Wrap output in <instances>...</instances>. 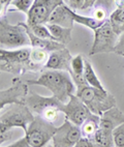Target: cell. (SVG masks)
I'll return each mask as SVG.
<instances>
[{"instance_id": "21", "label": "cell", "mask_w": 124, "mask_h": 147, "mask_svg": "<svg viewBox=\"0 0 124 147\" xmlns=\"http://www.w3.org/2000/svg\"><path fill=\"white\" fill-rule=\"evenodd\" d=\"M109 21L118 35L124 32V8H117L110 15Z\"/></svg>"}, {"instance_id": "23", "label": "cell", "mask_w": 124, "mask_h": 147, "mask_svg": "<svg viewBox=\"0 0 124 147\" xmlns=\"http://www.w3.org/2000/svg\"><path fill=\"white\" fill-rule=\"evenodd\" d=\"M70 15L72 16V18H74V22H77V23H79V24H82L84 26L92 29L93 31L96 30L97 28H99V27H101L103 24L107 22V21H105V22L97 21L96 19L92 18V17H86V16H82V15H78V13L72 11V9H70Z\"/></svg>"}, {"instance_id": "28", "label": "cell", "mask_w": 124, "mask_h": 147, "mask_svg": "<svg viewBox=\"0 0 124 147\" xmlns=\"http://www.w3.org/2000/svg\"><path fill=\"white\" fill-rule=\"evenodd\" d=\"M63 1L65 5H67L70 9L74 11L77 9H82L85 0H63Z\"/></svg>"}, {"instance_id": "12", "label": "cell", "mask_w": 124, "mask_h": 147, "mask_svg": "<svg viewBox=\"0 0 124 147\" xmlns=\"http://www.w3.org/2000/svg\"><path fill=\"white\" fill-rule=\"evenodd\" d=\"M61 112L65 115L66 119L78 126L82 125L85 120L92 114L83 100L77 96V94H74L68 102L63 104L61 107Z\"/></svg>"}, {"instance_id": "24", "label": "cell", "mask_w": 124, "mask_h": 147, "mask_svg": "<svg viewBox=\"0 0 124 147\" xmlns=\"http://www.w3.org/2000/svg\"><path fill=\"white\" fill-rule=\"evenodd\" d=\"M28 27H29L30 30H31L37 37H40V38H44V40H56L53 35L51 34L50 30L46 26V24H38V25H33V26H29V25H28ZM56 42H57V40H56Z\"/></svg>"}, {"instance_id": "18", "label": "cell", "mask_w": 124, "mask_h": 147, "mask_svg": "<svg viewBox=\"0 0 124 147\" xmlns=\"http://www.w3.org/2000/svg\"><path fill=\"white\" fill-rule=\"evenodd\" d=\"M101 126V116L96 114H91L85 122L80 126L82 131V136L88 139H93Z\"/></svg>"}, {"instance_id": "25", "label": "cell", "mask_w": 124, "mask_h": 147, "mask_svg": "<svg viewBox=\"0 0 124 147\" xmlns=\"http://www.w3.org/2000/svg\"><path fill=\"white\" fill-rule=\"evenodd\" d=\"M35 0H13L11 6L13 8L9 9L11 11H22V13H28V11H30L31 6L33 5Z\"/></svg>"}, {"instance_id": "31", "label": "cell", "mask_w": 124, "mask_h": 147, "mask_svg": "<svg viewBox=\"0 0 124 147\" xmlns=\"http://www.w3.org/2000/svg\"><path fill=\"white\" fill-rule=\"evenodd\" d=\"M1 147H31V145L28 143L26 137L24 136L23 138L17 140L16 142H13V144L7 145V146H1Z\"/></svg>"}, {"instance_id": "26", "label": "cell", "mask_w": 124, "mask_h": 147, "mask_svg": "<svg viewBox=\"0 0 124 147\" xmlns=\"http://www.w3.org/2000/svg\"><path fill=\"white\" fill-rule=\"evenodd\" d=\"M115 147H124V122L113 131Z\"/></svg>"}, {"instance_id": "36", "label": "cell", "mask_w": 124, "mask_h": 147, "mask_svg": "<svg viewBox=\"0 0 124 147\" xmlns=\"http://www.w3.org/2000/svg\"><path fill=\"white\" fill-rule=\"evenodd\" d=\"M123 56H124V55H123Z\"/></svg>"}, {"instance_id": "1", "label": "cell", "mask_w": 124, "mask_h": 147, "mask_svg": "<svg viewBox=\"0 0 124 147\" xmlns=\"http://www.w3.org/2000/svg\"><path fill=\"white\" fill-rule=\"evenodd\" d=\"M28 85H40L49 89L61 102L66 104L70 97L77 93L76 84L70 74L65 71L46 69L36 79L27 80Z\"/></svg>"}, {"instance_id": "35", "label": "cell", "mask_w": 124, "mask_h": 147, "mask_svg": "<svg viewBox=\"0 0 124 147\" xmlns=\"http://www.w3.org/2000/svg\"><path fill=\"white\" fill-rule=\"evenodd\" d=\"M47 147H55V146H54L53 144H48V145H47Z\"/></svg>"}, {"instance_id": "3", "label": "cell", "mask_w": 124, "mask_h": 147, "mask_svg": "<svg viewBox=\"0 0 124 147\" xmlns=\"http://www.w3.org/2000/svg\"><path fill=\"white\" fill-rule=\"evenodd\" d=\"M34 117L31 110L25 104L6 106L0 112V133H5L13 127H20L26 133Z\"/></svg>"}, {"instance_id": "16", "label": "cell", "mask_w": 124, "mask_h": 147, "mask_svg": "<svg viewBox=\"0 0 124 147\" xmlns=\"http://www.w3.org/2000/svg\"><path fill=\"white\" fill-rule=\"evenodd\" d=\"M74 23V20L70 15V8L65 4L58 6L48 20V24H55L65 28H72Z\"/></svg>"}, {"instance_id": "32", "label": "cell", "mask_w": 124, "mask_h": 147, "mask_svg": "<svg viewBox=\"0 0 124 147\" xmlns=\"http://www.w3.org/2000/svg\"><path fill=\"white\" fill-rule=\"evenodd\" d=\"M13 0H0V6H1V17L6 16L5 13L7 11L8 6L11 5Z\"/></svg>"}, {"instance_id": "20", "label": "cell", "mask_w": 124, "mask_h": 147, "mask_svg": "<svg viewBox=\"0 0 124 147\" xmlns=\"http://www.w3.org/2000/svg\"><path fill=\"white\" fill-rule=\"evenodd\" d=\"M49 52L42 50L40 48H31V54H30V61L34 67L35 71H40L42 68H45L46 64L49 59Z\"/></svg>"}, {"instance_id": "19", "label": "cell", "mask_w": 124, "mask_h": 147, "mask_svg": "<svg viewBox=\"0 0 124 147\" xmlns=\"http://www.w3.org/2000/svg\"><path fill=\"white\" fill-rule=\"evenodd\" d=\"M46 26L50 30L51 34L54 36L57 42L66 46L71 42V30L72 28H65V27L55 25V24H46Z\"/></svg>"}, {"instance_id": "15", "label": "cell", "mask_w": 124, "mask_h": 147, "mask_svg": "<svg viewBox=\"0 0 124 147\" xmlns=\"http://www.w3.org/2000/svg\"><path fill=\"white\" fill-rule=\"evenodd\" d=\"M21 24L25 27V29H26L27 33H28V36H29V38H30V42H31L32 48H40V49H42V50H46L51 53V52H54V51H58V50H61V49H64V48L66 47L63 44L56 42V40H44V38L37 37L29 29L28 24L24 23V22H21Z\"/></svg>"}, {"instance_id": "5", "label": "cell", "mask_w": 124, "mask_h": 147, "mask_svg": "<svg viewBox=\"0 0 124 147\" xmlns=\"http://www.w3.org/2000/svg\"><path fill=\"white\" fill-rule=\"evenodd\" d=\"M25 105L31 110L32 113L40 116L49 122L53 123L61 112L63 102L56 96H42L34 92H29L25 98Z\"/></svg>"}, {"instance_id": "27", "label": "cell", "mask_w": 124, "mask_h": 147, "mask_svg": "<svg viewBox=\"0 0 124 147\" xmlns=\"http://www.w3.org/2000/svg\"><path fill=\"white\" fill-rule=\"evenodd\" d=\"M92 18L96 19L97 21L105 22L107 21V11L103 7H99V6H95L94 11H93V17Z\"/></svg>"}, {"instance_id": "8", "label": "cell", "mask_w": 124, "mask_h": 147, "mask_svg": "<svg viewBox=\"0 0 124 147\" xmlns=\"http://www.w3.org/2000/svg\"><path fill=\"white\" fill-rule=\"evenodd\" d=\"M119 35L114 31L109 20L103 26L94 30V42L91 47L89 55H95L101 53L115 52Z\"/></svg>"}, {"instance_id": "30", "label": "cell", "mask_w": 124, "mask_h": 147, "mask_svg": "<svg viewBox=\"0 0 124 147\" xmlns=\"http://www.w3.org/2000/svg\"><path fill=\"white\" fill-rule=\"evenodd\" d=\"M115 53L119 55H124V32H122L118 37L116 47H115Z\"/></svg>"}, {"instance_id": "10", "label": "cell", "mask_w": 124, "mask_h": 147, "mask_svg": "<svg viewBox=\"0 0 124 147\" xmlns=\"http://www.w3.org/2000/svg\"><path fill=\"white\" fill-rule=\"evenodd\" d=\"M82 137L81 127L65 118L62 125L57 127L52 144L55 147H74Z\"/></svg>"}, {"instance_id": "29", "label": "cell", "mask_w": 124, "mask_h": 147, "mask_svg": "<svg viewBox=\"0 0 124 147\" xmlns=\"http://www.w3.org/2000/svg\"><path fill=\"white\" fill-rule=\"evenodd\" d=\"M74 147H97V146H96V143H95L93 139H88V138L82 137L77 144L74 145Z\"/></svg>"}, {"instance_id": "17", "label": "cell", "mask_w": 124, "mask_h": 147, "mask_svg": "<svg viewBox=\"0 0 124 147\" xmlns=\"http://www.w3.org/2000/svg\"><path fill=\"white\" fill-rule=\"evenodd\" d=\"M84 71H85V59L82 55H77L72 57L71 60V69L70 76L74 80L76 86H82V85L87 84L84 78Z\"/></svg>"}, {"instance_id": "13", "label": "cell", "mask_w": 124, "mask_h": 147, "mask_svg": "<svg viewBox=\"0 0 124 147\" xmlns=\"http://www.w3.org/2000/svg\"><path fill=\"white\" fill-rule=\"evenodd\" d=\"M71 60L72 56L67 48L54 51L50 53L48 62L45 66V69H54V71H65L70 73Z\"/></svg>"}, {"instance_id": "34", "label": "cell", "mask_w": 124, "mask_h": 147, "mask_svg": "<svg viewBox=\"0 0 124 147\" xmlns=\"http://www.w3.org/2000/svg\"><path fill=\"white\" fill-rule=\"evenodd\" d=\"M117 8H124V0H114Z\"/></svg>"}, {"instance_id": "7", "label": "cell", "mask_w": 124, "mask_h": 147, "mask_svg": "<svg viewBox=\"0 0 124 147\" xmlns=\"http://www.w3.org/2000/svg\"><path fill=\"white\" fill-rule=\"evenodd\" d=\"M56 131L57 127L52 122L35 115L25 133V137L31 147H46L49 142L52 141Z\"/></svg>"}, {"instance_id": "6", "label": "cell", "mask_w": 124, "mask_h": 147, "mask_svg": "<svg viewBox=\"0 0 124 147\" xmlns=\"http://www.w3.org/2000/svg\"><path fill=\"white\" fill-rule=\"evenodd\" d=\"M0 45L1 49H16L29 47L31 42L26 29L21 22L11 25L7 21L6 16H2L0 21Z\"/></svg>"}, {"instance_id": "9", "label": "cell", "mask_w": 124, "mask_h": 147, "mask_svg": "<svg viewBox=\"0 0 124 147\" xmlns=\"http://www.w3.org/2000/svg\"><path fill=\"white\" fill-rule=\"evenodd\" d=\"M62 4H64L63 0H35L27 13L26 23L29 26L47 24L52 13Z\"/></svg>"}, {"instance_id": "11", "label": "cell", "mask_w": 124, "mask_h": 147, "mask_svg": "<svg viewBox=\"0 0 124 147\" xmlns=\"http://www.w3.org/2000/svg\"><path fill=\"white\" fill-rule=\"evenodd\" d=\"M28 93V84L24 83L19 77H15L11 86L0 91V109L11 104H25Z\"/></svg>"}, {"instance_id": "22", "label": "cell", "mask_w": 124, "mask_h": 147, "mask_svg": "<svg viewBox=\"0 0 124 147\" xmlns=\"http://www.w3.org/2000/svg\"><path fill=\"white\" fill-rule=\"evenodd\" d=\"M84 78L85 81L88 85L92 87H95V88H98V89L105 90L103 84H101V80L98 79V77L96 76L94 69H93L91 63L88 60L85 59V71H84Z\"/></svg>"}, {"instance_id": "14", "label": "cell", "mask_w": 124, "mask_h": 147, "mask_svg": "<svg viewBox=\"0 0 124 147\" xmlns=\"http://www.w3.org/2000/svg\"><path fill=\"white\" fill-rule=\"evenodd\" d=\"M124 122V114L118 107H113L110 110L106 111L101 116V129L109 131H114Z\"/></svg>"}, {"instance_id": "4", "label": "cell", "mask_w": 124, "mask_h": 147, "mask_svg": "<svg viewBox=\"0 0 124 147\" xmlns=\"http://www.w3.org/2000/svg\"><path fill=\"white\" fill-rule=\"evenodd\" d=\"M31 49L28 47L18 50H0V69L1 71L13 74L16 76L23 75L27 71L35 73L30 61Z\"/></svg>"}, {"instance_id": "2", "label": "cell", "mask_w": 124, "mask_h": 147, "mask_svg": "<svg viewBox=\"0 0 124 147\" xmlns=\"http://www.w3.org/2000/svg\"><path fill=\"white\" fill-rule=\"evenodd\" d=\"M76 94L87 106L90 112L96 115L101 116L106 111L116 106V98L112 93L88 84L77 87Z\"/></svg>"}, {"instance_id": "33", "label": "cell", "mask_w": 124, "mask_h": 147, "mask_svg": "<svg viewBox=\"0 0 124 147\" xmlns=\"http://www.w3.org/2000/svg\"><path fill=\"white\" fill-rule=\"evenodd\" d=\"M97 2V0H85L84 4H83L82 11H85V9H88V8H91L93 6H95Z\"/></svg>"}]
</instances>
